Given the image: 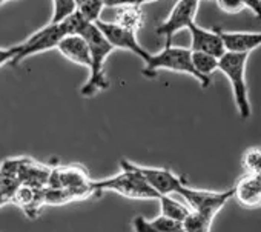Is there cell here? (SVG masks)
Segmentation results:
<instances>
[{
	"instance_id": "cell-1",
	"label": "cell",
	"mask_w": 261,
	"mask_h": 232,
	"mask_svg": "<svg viewBox=\"0 0 261 232\" xmlns=\"http://www.w3.org/2000/svg\"><path fill=\"white\" fill-rule=\"evenodd\" d=\"M79 36H82L88 42L89 54H91L89 79L82 86L80 92L83 97H94L97 92L109 88V80L105 72V63L109 54L114 51V48L106 40V37L101 34V31L97 28L95 23L86 22L79 31Z\"/></svg>"
},
{
	"instance_id": "cell-2",
	"label": "cell",
	"mask_w": 261,
	"mask_h": 232,
	"mask_svg": "<svg viewBox=\"0 0 261 232\" xmlns=\"http://www.w3.org/2000/svg\"><path fill=\"white\" fill-rule=\"evenodd\" d=\"M121 171L103 180H92L95 192H115L134 200H159L160 195L148 185L139 171L129 165V160L120 162Z\"/></svg>"
},
{
	"instance_id": "cell-3",
	"label": "cell",
	"mask_w": 261,
	"mask_h": 232,
	"mask_svg": "<svg viewBox=\"0 0 261 232\" xmlns=\"http://www.w3.org/2000/svg\"><path fill=\"white\" fill-rule=\"evenodd\" d=\"M166 69L172 72H180V74H189L194 79L198 80L201 88H209L211 80L203 79L197 69L194 68L192 63V51L189 48H181V46H172V45H165V48L157 53L151 54L149 60L145 63L143 74L146 77H154L157 71Z\"/></svg>"
},
{
	"instance_id": "cell-4",
	"label": "cell",
	"mask_w": 261,
	"mask_h": 232,
	"mask_svg": "<svg viewBox=\"0 0 261 232\" xmlns=\"http://www.w3.org/2000/svg\"><path fill=\"white\" fill-rule=\"evenodd\" d=\"M249 54L244 53H229L226 51L218 60V71H221L230 83L233 100L238 109V114L243 120L249 119L252 114L249 91L246 83V65Z\"/></svg>"
},
{
	"instance_id": "cell-5",
	"label": "cell",
	"mask_w": 261,
	"mask_h": 232,
	"mask_svg": "<svg viewBox=\"0 0 261 232\" xmlns=\"http://www.w3.org/2000/svg\"><path fill=\"white\" fill-rule=\"evenodd\" d=\"M177 194H180L191 211L209 218L214 221L215 215L224 208V204L233 198V188L226 191H207V189H194L189 185H183Z\"/></svg>"
},
{
	"instance_id": "cell-6",
	"label": "cell",
	"mask_w": 261,
	"mask_h": 232,
	"mask_svg": "<svg viewBox=\"0 0 261 232\" xmlns=\"http://www.w3.org/2000/svg\"><path fill=\"white\" fill-rule=\"evenodd\" d=\"M65 36H68V31H66V27H65L63 22L48 23L42 30L36 31L33 36H30L25 42L19 43L20 45V51L13 59V62L10 65L11 66H19L25 59H28V57H31L34 54H40V53H45V51L57 48L60 40Z\"/></svg>"
},
{
	"instance_id": "cell-7",
	"label": "cell",
	"mask_w": 261,
	"mask_h": 232,
	"mask_svg": "<svg viewBox=\"0 0 261 232\" xmlns=\"http://www.w3.org/2000/svg\"><path fill=\"white\" fill-rule=\"evenodd\" d=\"M46 188L69 189L80 194L83 200L89 198L92 194H97L92 188V180L80 165H66V166L53 168Z\"/></svg>"
},
{
	"instance_id": "cell-8",
	"label": "cell",
	"mask_w": 261,
	"mask_h": 232,
	"mask_svg": "<svg viewBox=\"0 0 261 232\" xmlns=\"http://www.w3.org/2000/svg\"><path fill=\"white\" fill-rule=\"evenodd\" d=\"M97 28L101 31V34L106 37V40L112 45L114 49H124L136 56H139L145 63L149 60L151 53H148L139 42L136 31H130L115 22H106V20H97Z\"/></svg>"
},
{
	"instance_id": "cell-9",
	"label": "cell",
	"mask_w": 261,
	"mask_h": 232,
	"mask_svg": "<svg viewBox=\"0 0 261 232\" xmlns=\"http://www.w3.org/2000/svg\"><path fill=\"white\" fill-rule=\"evenodd\" d=\"M198 5V0H178L175 4L168 19L162 22L155 30L159 36L166 37V45H172V37L177 33L189 30V27L195 22Z\"/></svg>"
},
{
	"instance_id": "cell-10",
	"label": "cell",
	"mask_w": 261,
	"mask_h": 232,
	"mask_svg": "<svg viewBox=\"0 0 261 232\" xmlns=\"http://www.w3.org/2000/svg\"><path fill=\"white\" fill-rule=\"evenodd\" d=\"M136 171L142 174V177L148 182V185L162 197V195H171L177 194V191L183 186L188 185L186 178L181 175H177L168 168H152V166H140L133 162H129Z\"/></svg>"
},
{
	"instance_id": "cell-11",
	"label": "cell",
	"mask_w": 261,
	"mask_h": 232,
	"mask_svg": "<svg viewBox=\"0 0 261 232\" xmlns=\"http://www.w3.org/2000/svg\"><path fill=\"white\" fill-rule=\"evenodd\" d=\"M191 33V51L192 53H206L215 57H221L226 53L223 39L218 30H204L195 22L188 30Z\"/></svg>"
},
{
	"instance_id": "cell-12",
	"label": "cell",
	"mask_w": 261,
	"mask_h": 232,
	"mask_svg": "<svg viewBox=\"0 0 261 232\" xmlns=\"http://www.w3.org/2000/svg\"><path fill=\"white\" fill-rule=\"evenodd\" d=\"M233 198L246 209L261 208V175L244 174L233 186Z\"/></svg>"
},
{
	"instance_id": "cell-13",
	"label": "cell",
	"mask_w": 261,
	"mask_h": 232,
	"mask_svg": "<svg viewBox=\"0 0 261 232\" xmlns=\"http://www.w3.org/2000/svg\"><path fill=\"white\" fill-rule=\"evenodd\" d=\"M45 188H36L31 185H19L11 195V203L17 204L28 218H37L45 206L43 198Z\"/></svg>"
},
{
	"instance_id": "cell-14",
	"label": "cell",
	"mask_w": 261,
	"mask_h": 232,
	"mask_svg": "<svg viewBox=\"0 0 261 232\" xmlns=\"http://www.w3.org/2000/svg\"><path fill=\"white\" fill-rule=\"evenodd\" d=\"M226 51L229 53H244L250 54L253 49L261 46V31L252 33V31H223L217 28Z\"/></svg>"
},
{
	"instance_id": "cell-15",
	"label": "cell",
	"mask_w": 261,
	"mask_h": 232,
	"mask_svg": "<svg viewBox=\"0 0 261 232\" xmlns=\"http://www.w3.org/2000/svg\"><path fill=\"white\" fill-rule=\"evenodd\" d=\"M57 49L60 51V54L68 59L69 62L75 63V65H80V66H86L89 68L91 65V54H89V46H88V42L79 36V34H69V36H65Z\"/></svg>"
},
{
	"instance_id": "cell-16",
	"label": "cell",
	"mask_w": 261,
	"mask_h": 232,
	"mask_svg": "<svg viewBox=\"0 0 261 232\" xmlns=\"http://www.w3.org/2000/svg\"><path fill=\"white\" fill-rule=\"evenodd\" d=\"M134 232H186L183 229V223L175 221L166 215H159L152 220H146L139 215L133 220Z\"/></svg>"
},
{
	"instance_id": "cell-17",
	"label": "cell",
	"mask_w": 261,
	"mask_h": 232,
	"mask_svg": "<svg viewBox=\"0 0 261 232\" xmlns=\"http://www.w3.org/2000/svg\"><path fill=\"white\" fill-rule=\"evenodd\" d=\"M143 11H142V7H121V8H117V13H115V23L130 30V31H139L143 25Z\"/></svg>"
},
{
	"instance_id": "cell-18",
	"label": "cell",
	"mask_w": 261,
	"mask_h": 232,
	"mask_svg": "<svg viewBox=\"0 0 261 232\" xmlns=\"http://www.w3.org/2000/svg\"><path fill=\"white\" fill-rule=\"evenodd\" d=\"M160 201V208H162V215H166L175 221L183 223L185 218L191 214V209L188 204H183L177 200H174L171 195H162L159 198Z\"/></svg>"
},
{
	"instance_id": "cell-19",
	"label": "cell",
	"mask_w": 261,
	"mask_h": 232,
	"mask_svg": "<svg viewBox=\"0 0 261 232\" xmlns=\"http://www.w3.org/2000/svg\"><path fill=\"white\" fill-rule=\"evenodd\" d=\"M218 60H220L218 57L206 54V53H192L194 68L206 80H211V75L215 71H218Z\"/></svg>"
},
{
	"instance_id": "cell-20",
	"label": "cell",
	"mask_w": 261,
	"mask_h": 232,
	"mask_svg": "<svg viewBox=\"0 0 261 232\" xmlns=\"http://www.w3.org/2000/svg\"><path fill=\"white\" fill-rule=\"evenodd\" d=\"M103 8H105L103 0H83L80 5H77V11L80 13V16L91 23L100 20Z\"/></svg>"
},
{
	"instance_id": "cell-21",
	"label": "cell",
	"mask_w": 261,
	"mask_h": 232,
	"mask_svg": "<svg viewBox=\"0 0 261 232\" xmlns=\"http://www.w3.org/2000/svg\"><path fill=\"white\" fill-rule=\"evenodd\" d=\"M212 220L191 211V214L183 221V229L186 232H211Z\"/></svg>"
},
{
	"instance_id": "cell-22",
	"label": "cell",
	"mask_w": 261,
	"mask_h": 232,
	"mask_svg": "<svg viewBox=\"0 0 261 232\" xmlns=\"http://www.w3.org/2000/svg\"><path fill=\"white\" fill-rule=\"evenodd\" d=\"M53 19L49 23H59L62 20H65L66 17H69L75 10L77 5L74 0H53Z\"/></svg>"
},
{
	"instance_id": "cell-23",
	"label": "cell",
	"mask_w": 261,
	"mask_h": 232,
	"mask_svg": "<svg viewBox=\"0 0 261 232\" xmlns=\"http://www.w3.org/2000/svg\"><path fill=\"white\" fill-rule=\"evenodd\" d=\"M243 168L247 174L261 175V149H249L243 156Z\"/></svg>"
},
{
	"instance_id": "cell-24",
	"label": "cell",
	"mask_w": 261,
	"mask_h": 232,
	"mask_svg": "<svg viewBox=\"0 0 261 232\" xmlns=\"http://www.w3.org/2000/svg\"><path fill=\"white\" fill-rule=\"evenodd\" d=\"M217 5L221 11L227 14H238L243 10H246V5L243 0H217Z\"/></svg>"
},
{
	"instance_id": "cell-25",
	"label": "cell",
	"mask_w": 261,
	"mask_h": 232,
	"mask_svg": "<svg viewBox=\"0 0 261 232\" xmlns=\"http://www.w3.org/2000/svg\"><path fill=\"white\" fill-rule=\"evenodd\" d=\"M19 51H20V45H14L10 48H0V66L11 63L13 59L19 54Z\"/></svg>"
},
{
	"instance_id": "cell-26",
	"label": "cell",
	"mask_w": 261,
	"mask_h": 232,
	"mask_svg": "<svg viewBox=\"0 0 261 232\" xmlns=\"http://www.w3.org/2000/svg\"><path fill=\"white\" fill-rule=\"evenodd\" d=\"M105 7L109 8H121V7H142L140 0H103Z\"/></svg>"
},
{
	"instance_id": "cell-27",
	"label": "cell",
	"mask_w": 261,
	"mask_h": 232,
	"mask_svg": "<svg viewBox=\"0 0 261 232\" xmlns=\"http://www.w3.org/2000/svg\"><path fill=\"white\" fill-rule=\"evenodd\" d=\"M7 203H10V198H8V197H5V195H0V208L5 206Z\"/></svg>"
},
{
	"instance_id": "cell-28",
	"label": "cell",
	"mask_w": 261,
	"mask_h": 232,
	"mask_svg": "<svg viewBox=\"0 0 261 232\" xmlns=\"http://www.w3.org/2000/svg\"><path fill=\"white\" fill-rule=\"evenodd\" d=\"M149 2H155V0H140V5H145V4H149Z\"/></svg>"
},
{
	"instance_id": "cell-29",
	"label": "cell",
	"mask_w": 261,
	"mask_h": 232,
	"mask_svg": "<svg viewBox=\"0 0 261 232\" xmlns=\"http://www.w3.org/2000/svg\"><path fill=\"white\" fill-rule=\"evenodd\" d=\"M74 2H75V5H80V4L83 2V0H74Z\"/></svg>"
},
{
	"instance_id": "cell-30",
	"label": "cell",
	"mask_w": 261,
	"mask_h": 232,
	"mask_svg": "<svg viewBox=\"0 0 261 232\" xmlns=\"http://www.w3.org/2000/svg\"><path fill=\"white\" fill-rule=\"evenodd\" d=\"M5 2H8V0H0V5H2V4H5Z\"/></svg>"
},
{
	"instance_id": "cell-31",
	"label": "cell",
	"mask_w": 261,
	"mask_h": 232,
	"mask_svg": "<svg viewBox=\"0 0 261 232\" xmlns=\"http://www.w3.org/2000/svg\"><path fill=\"white\" fill-rule=\"evenodd\" d=\"M198 2H200V0H198Z\"/></svg>"
}]
</instances>
